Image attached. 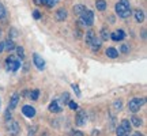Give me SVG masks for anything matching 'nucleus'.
Masks as SVG:
<instances>
[{"instance_id": "21", "label": "nucleus", "mask_w": 147, "mask_h": 136, "mask_svg": "<svg viewBox=\"0 0 147 136\" xmlns=\"http://www.w3.org/2000/svg\"><path fill=\"white\" fill-rule=\"evenodd\" d=\"M131 124L134 127L139 128V127L142 125V118H140V117H138V116H132L131 117Z\"/></svg>"}, {"instance_id": "9", "label": "nucleus", "mask_w": 147, "mask_h": 136, "mask_svg": "<svg viewBox=\"0 0 147 136\" xmlns=\"http://www.w3.org/2000/svg\"><path fill=\"white\" fill-rule=\"evenodd\" d=\"M33 63H34V65H36L38 69H44V68H45V60H44L38 53H34V55H33Z\"/></svg>"}, {"instance_id": "18", "label": "nucleus", "mask_w": 147, "mask_h": 136, "mask_svg": "<svg viewBox=\"0 0 147 136\" xmlns=\"http://www.w3.org/2000/svg\"><path fill=\"white\" fill-rule=\"evenodd\" d=\"M105 53H106V56L110 57V59H116L117 56H119V50H117L116 48H108Z\"/></svg>"}, {"instance_id": "14", "label": "nucleus", "mask_w": 147, "mask_h": 136, "mask_svg": "<svg viewBox=\"0 0 147 136\" xmlns=\"http://www.w3.org/2000/svg\"><path fill=\"white\" fill-rule=\"evenodd\" d=\"M49 112H52V113H59V112H61V106L59 104V101L55 100L49 104Z\"/></svg>"}, {"instance_id": "24", "label": "nucleus", "mask_w": 147, "mask_h": 136, "mask_svg": "<svg viewBox=\"0 0 147 136\" xmlns=\"http://www.w3.org/2000/svg\"><path fill=\"white\" fill-rule=\"evenodd\" d=\"M68 102H69V94L68 93H63V94L60 95V104L65 105V104H68Z\"/></svg>"}, {"instance_id": "20", "label": "nucleus", "mask_w": 147, "mask_h": 136, "mask_svg": "<svg viewBox=\"0 0 147 136\" xmlns=\"http://www.w3.org/2000/svg\"><path fill=\"white\" fill-rule=\"evenodd\" d=\"M12 49H15V44H14V41H12V40H7V41H4V50L11 52Z\"/></svg>"}, {"instance_id": "4", "label": "nucleus", "mask_w": 147, "mask_h": 136, "mask_svg": "<svg viewBox=\"0 0 147 136\" xmlns=\"http://www.w3.org/2000/svg\"><path fill=\"white\" fill-rule=\"evenodd\" d=\"M129 131H131V123L124 118V120L120 123V125L116 128V135L117 136H128L129 135Z\"/></svg>"}, {"instance_id": "37", "label": "nucleus", "mask_w": 147, "mask_h": 136, "mask_svg": "<svg viewBox=\"0 0 147 136\" xmlns=\"http://www.w3.org/2000/svg\"><path fill=\"white\" fill-rule=\"evenodd\" d=\"M128 136H143L140 132H132V133H129Z\"/></svg>"}, {"instance_id": "13", "label": "nucleus", "mask_w": 147, "mask_h": 136, "mask_svg": "<svg viewBox=\"0 0 147 136\" xmlns=\"http://www.w3.org/2000/svg\"><path fill=\"white\" fill-rule=\"evenodd\" d=\"M18 102H19V94H18V93H14V94H12V97H11V100H10L8 109H10V110L15 109L16 105H18Z\"/></svg>"}, {"instance_id": "35", "label": "nucleus", "mask_w": 147, "mask_h": 136, "mask_svg": "<svg viewBox=\"0 0 147 136\" xmlns=\"http://www.w3.org/2000/svg\"><path fill=\"white\" fill-rule=\"evenodd\" d=\"M37 5H45V0H33Z\"/></svg>"}, {"instance_id": "22", "label": "nucleus", "mask_w": 147, "mask_h": 136, "mask_svg": "<svg viewBox=\"0 0 147 136\" xmlns=\"http://www.w3.org/2000/svg\"><path fill=\"white\" fill-rule=\"evenodd\" d=\"M95 7L98 11H105L106 10V1L105 0H97L95 1Z\"/></svg>"}, {"instance_id": "2", "label": "nucleus", "mask_w": 147, "mask_h": 136, "mask_svg": "<svg viewBox=\"0 0 147 136\" xmlns=\"http://www.w3.org/2000/svg\"><path fill=\"white\" fill-rule=\"evenodd\" d=\"M146 100L143 98V97H134L132 100H129L128 102V110L131 112V113H136L139 110L142 109V106L144 105Z\"/></svg>"}, {"instance_id": "3", "label": "nucleus", "mask_w": 147, "mask_h": 136, "mask_svg": "<svg viewBox=\"0 0 147 136\" xmlns=\"http://www.w3.org/2000/svg\"><path fill=\"white\" fill-rule=\"evenodd\" d=\"M19 67H21V61H19L15 56L10 55L8 57L5 59V69H7V71H10V72H15V71L19 69Z\"/></svg>"}, {"instance_id": "6", "label": "nucleus", "mask_w": 147, "mask_h": 136, "mask_svg": "<svg viewBox=\"0 0 147 136\" xmlns=\"http://www.w3.org/2000/svg\"><path fill=\"white\" fill-rule=\"evenodd\" d=\"M7 131H8V133L11 136H18V133L21 131V127H19V124L16 121L10 120V123L7 124Z\"/></svg>"}, {"instance_id": "40", "label": "nucleus", "mask_w": 147, "mask_h": 136, "mask_svg": "<svg viewBox=\"0 0 147 136\" xmlns=\"http://www.w3.org/2000/svg\"><path fill=\"white\" fill-rule=\"evenodd\" d=\"M109 22L110 23H115V16H109Z\"/></svg>"}, {"instance_id": "42", "label": "nucleus", "mask_w": 147, "mask_h": 136, "mask_svg": "<svg viewBox=\"0 0 147 136\" xmlns=\"http://www.w3.org/2000/svg\"><path fill=\"white\" fill-rule=\"evenodd\" d=\"M0 36H1V30H0Z\"/></svg>"}, {"instance_id": "34", "label": "nucleus", "mask_w": 147, "mask_h": 136, "mask_svg": "<svg viewBox=\"0 0 147 136\" xmlns=\"http://www.w3.org/2000/svg\"><path fill=\"white\" fill-rule=\"evenodd\" d=\"M8 36H11V37H16V36H18V33H16L15 29H11L10 33H8Z\"/></svg>"}, {"instance_id": "12", "label": "nucleus", "mask_w": 147, "mask_h": 136, "mask_svg": "<svg viewBox=\"0 0 147 136\" xmlns=\"http://www.w3.org/2000/svg\"><path fill=\"white\" fill-rule=\"evenodd\" d=\"M101 45H102L101 38H97V37H95L94 40H93V42L90 44V49H91L93 52H98V50L101 49Z\"/></svg>"}, {"instance_id": "27", "label": "nucleus", "mask_w": 147, "mask_h": 136, "mask_svg": "<svg viewBox=\"0 0 147 136\" xmlns=\"http://www.w3.org/2000/svg\"><path fill=\"white\" fill-rule=\"evenodd\" d=\"M56 3H57V0H45V5L49 8H53L56 5Z\"/></svg>"}, {"instance_id": "33", "label": "nucleus", "mask_w": 147, "mask_h": 136, "mask_svg": "<svg viewBox=\"0 0 147 136\" xmlns=\"http://www.w3.org/2000/svg\"><path fill=\"white\" fill-rule=\"evenodd\" d=\"M36 131H37V127H32V128H30V131H29V135H27V136H34V135H36Z\"/></svg>"}, {"instance_id": "16", "label": "nucleus", "mask_w": 147, "mask_h": 136, "mask_svg": "<svg viewBox=\"0 0 147 136\" xmlns=\"http://www.w3.org/2000/svg\"><path fill=\"white\" fill-rule=\"evenodd\" d=\"M144 12H143V10H135V21L138 22V23H142V22H144Z\"/></svg>"}, {"instance_id": "39", "label": "nucleus", "mask_w": 147, "mask_h": 136, "mask_svg": "<svg viewBox=\"0 0 147 136\" xmlns=\"http://www.w3.org/2000/svg\"><path fill=\"white\" fill-rule=\"evenodd\" d=\"M142 38L143 40H146V29H143L142 30Z\"/></svg>"}, {"instance_id": "10", "label": "nucleus", "mask_w": 147, "mask_h": 136, "mask_svg": "<svg viewBox=\"0 0 147 136\" xmlns=\"http://www.w3.org/2000/svg\"><path fill=\"white\" fill-rule=\"evenodd\" d=\"M110 38L113 40V41H123L124 38H125V33H124V30H116V32H113L112 34H110Z\"/></svg>"}, {"instance_id": "19", "label": "nucleus", "mask_w": 147, "mask_h": 136, "mask_svg": "<svg viewBox=\"0 0 147 136\" xmlns=\"http://www.w3.org/2000/svg\"><path fill=\"white\" fill-rule=\"evenodd\" d=\"M110 38V33L106 27H102L101 29V41H108Z\"/></svg>"}, {"instance_id": "11", "label": "nucleus", "mask_w": 147, "mask_h": 136, "mask_svg": "<svg viewBox=\"0 0 147 136\" xmlns=\"http://www.w3.org/2000/svg\"><path fill=\"white\" fill-rule=\"evenodd\" d=\"M65 18H67V10L65 8H59L56 11V14H55V19L57 22H63Z\"/></svg>"}, {"instance_id": "7", "label": "nucleus", "mask_w": 147, "mask_h": 136, "mask_svg": "<svg viewBox=\"0 0 147 136\" xmlns=\"http://www.w3.org/2000/svg\"><path fill=\"white\" fill-rule=\"evenodd\" d=\"M86 121H87V114H86V112H84V110H79L78 114L75 116V124L78 127H82L86 124Z\"/></svg>"}, {"instance_id": "29", "label": "nucleus", "mask_w": 147, "mask_h": 136, "mask_svg": "<svg viewBox=\"0 0 147 136\" xmlns=\"http://www.w3.org/2000/svg\"><path fill=\"white\" fill-rule=\"evenodd\" d=\"M5 8H4V5H1L0 4V19H3V18H5Z\"/></svg>"}, {"instance_id": "36", "label": "nucleus", "mask_w": 147, "mask_h": 136, "mask_svg": "<svg viewBox=\"0 0 147 136\" xmlns=\"http://www.w3.org/2000/svg\"><path fill=\"white\" fill-rule=\"evenodd\" d=\"M128 50H129V49H128L127 45H123V46H121V52L123 53H128Z\"/></svg>"}, {"instance_id": "41", "label": "nucleus", "mask_w": 147, "mask_h": 136, "mask_svg": "<svg viewBox=\"0 0 147 136\" xmlns=\"http://www.w3.org/2000/svg\"><path fill=\"white\" fill-rule=\"evenodd\" d=\"M41 136H51V135H49V133H48V132H44V133H42Z\"/></svg>"}, {"instance_id": "32", "label": "nucleus", "mask_w": 147, "mask_h": 136, "mask_svg": "<svg viewBox=\"0 0 147 136\" xmlns=\"http://www.w3.org/2000/svg\"><path fill=\"white\" fill-rule=\"evenodd\" d=\"M33 16H34V19H40V18H41L40 11H38V10H34V11H33Z\"/></svg>"}, {"instance_id": "1", "label": "nucleus", "mask_w": 147, "mask_h": 136, "mask_svg": "<svg viewBox=\"0 0 147 136\" xmlns=\"http://www.w3.org/2000/svg\"><path fill=\"white\" fill-rule=\"evenodd\" d=\"M116 14L123 18V19H127L131 15V5H129V0H119L115 5Z\"/></svg>"}, {"instance_id": "28", "label": "nucleus", "mask_w": 147, "mask_h": 136, "mask_svg": "<svg viewBox=\"0 0 147 136\" xmlns=\"http://www.w3.org/2000/svg\"><path fill=\"white\" fill-rule=\"evenodd\" d=\"M68 106H69V109L71 110H78L79 108H78V104L76 102H74V101H69L68 102Z\"/></svg>"}, {"instance_id": "17", "label": "nucleus", "mask_w": 147, "mask_h": 136, "mask_svg": "<svg viewBox=\"0 0 147 136\" xmlns=\"http://www.w3.org/2000/svg\"><path fill=\"white\" fill-rule=\"evenodd\" d=\"M84 10H86V7H84L83 4H75V5H74V8H72L74 14H75V15H78V16L82 15Z\"/></svg>"}, {"instance_id": "25", "label": "nucleus", "mask_w": 147, "mask_h": 136, "mask_svg": "<svg viewBox=\"0 0 147 136\" xmlns=\"http://www.w3.org/2000/svg\"><path fill=\"white\" fill-rule=\"evenodd\" d=\"M16 55H18L21 59L25 57V49H23V46H18V48H16Z\"/></svg>"}, {"instance_id": "30", "label": "nucleus", "mask_w": 147, "mask_h": 136, "mask_svg": "<svg viewBox=\"0 0 147 136\" xmlns=\"http://www.w3.org/2000/svg\"><path fill=\"white\" fill-rule=\"evenodd\" d=\"M71 87H72V90L76 93V95L78 97H80V90H79V87H78V84H75V83H72L71 84Z\"/></svg>"}, {"instance_id": "38", "label": "nucleus", "mask_w": 147, "mask_h": 136, "mask_svg": "<svg viewBox=\"0 0 147 136\" xmlns=\"http://www.w3.org/2000/svg\"><path fill=\"white\" fill-rule=\"evenodd\" d=\"M3 50H4V41L0 42V53L3 52Z\"/></svg>"}, {"instance_id": "8", "label": "nucleus", "mask_w": 147, "mask_h": 136, "mask_svg": "<svg viewBox=\"0 0 147 136\" xmlns=\"http://www.w3.org/2000/svg\"><path fill=\"white\" fill-rule=\"evenodd\" d=\"M22 113H23V116H26L27 118H33L36 116V109L32 105H25V106H22Z\"/></svg>"}, {"instance_id": "23", "label": "nucleus", "mask_w": 147, "mask_h": 136, "mask_svg": "<svg viewBox=\"0 0 147 136\" xmlns=\"http://www.w3.org/2000/svg\"><path fill=\"white\" fill-rule=\"evenodd\" d=\"M38 97H40V90H33V91L29 93V97H27V98H30V100H33V101H37Z\"/></svg>"}, {"instance_id": "15", "label": "nucleus", "mask_w": 147, "mask_h": 136, "mask_svg": "<svg viewBox=\"0 0 147 136\" xmlns=\"http://www.w3.org/2000/svg\"><path fill=\"white\" fill-rule=\"evenodd\" d=\"M95 33H94V30H87L86 32V37H84V41H86V45L87 46H90V44L93 42V40L95 38Z\"/></svg>"}, {"instance_id": "31", "label": "nucleus", "mask_w": 147, "mask_h": 136, "mask_svg": "<svg viewBox=\"0 0 147 136\" xmlns=\"http://www.w3.org/2000/svg\"><path fill=\"white\" fill-rule=\"evenodd\" d=\"M69 136H84V135H83V132H80V131H72L69 133Z\"/></svg>"}, {"instance_id": "26", "label": "nucleus", "mask_w": 147, "mask_h": 136, "mask_svg": "<svg viewBox=\"0 0 147 136\" xmlns=\"http://www.w3.org/2000/svg\"><path fill=\"white\" fill-rule=\"evenodd\" d=\"M113 106H115L116 110H121V108H123V101H121V100H116L115 104H113Z\"/></svg>"}, {"instance_id": "5", "label": "nucleus", "mask_w": 147, "mask_h": 136, "mask_svg": "<svg viewBox=\"0 0 147 136\" xmlns=\"http://www.w3.org/2000/svg\"><path fill=\"white\" fill-rule=\"evenodd\" d=\"M80 21L83 23L84 26H91L93 23H94V12L89 8H86L83 11V14L80 15Z\"/></svg>"}]
</instances>
